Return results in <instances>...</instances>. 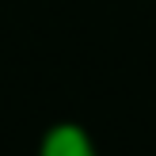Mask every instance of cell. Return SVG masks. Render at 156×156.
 Returning <instances> with one entry per match:
<instances>
[{
  "instance_id": "6da1fadb",
  "label": "cell",
  "mask_w": 156,
  "mask_h": 156,
  "mask_svg": "<svg viewBox=\"0 0 156 156\" xmlns=\"http://www.w3.org/2000/svg\"><path fill=\"white\" fill-rule=\"evenodd\" d=\"M46 156H88V152H84V141L76 133H57L46 149Z\"/></svg>"
}]
</instances>
